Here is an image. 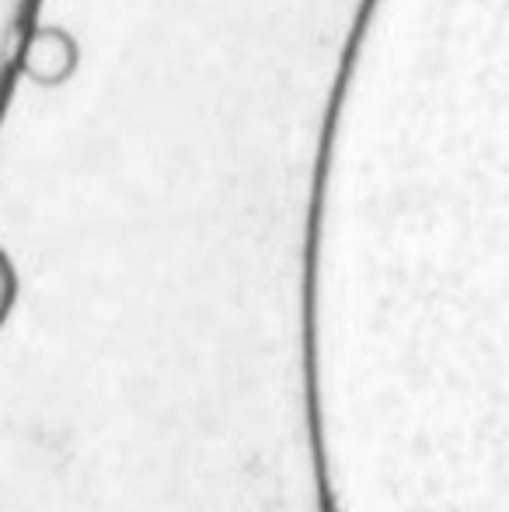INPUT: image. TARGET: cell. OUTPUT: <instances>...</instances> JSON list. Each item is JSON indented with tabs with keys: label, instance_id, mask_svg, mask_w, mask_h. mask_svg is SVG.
<instances>
[{
	"label": "cell",
	"instance_id": "6da1fadb",
	"mask_svg": "<svg viewBox=\"0 0 509 512\" xmlns=\"http://www.w3.org/2000/svg\"><path fill=\"white\" fill-rule=\"evenodd\" d=\"M21 77L35 88H63L81 67V42L63 25H39L21 46Z\"/></svg>",
	"mask_w": 509,
	"mask_h": 512
},
{
	"label": "cell",
	"instance_id": "7a4b0ae2",
	"mask_svg": "<svg viewBox=\"0 0 509 512\" xmlns=\"http://www.w3.org/2000/svg\"><path fill=\"white\" fill-rule=\"evenodd\" d=\"M18 297H21V279H18V269H14L11 255L0 248V328L11 321L14 307H18Z\"/></svg>",
	"mask_w": 509,
	"mask_h": 512
}]
</instances>
